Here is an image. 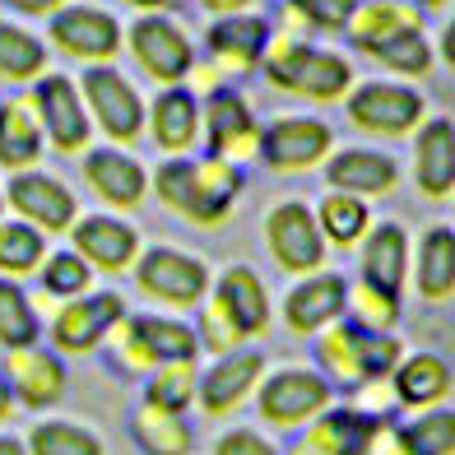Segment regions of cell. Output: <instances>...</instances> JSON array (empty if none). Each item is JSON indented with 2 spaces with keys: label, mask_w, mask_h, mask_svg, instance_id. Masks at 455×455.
<instances>
[{
  "label": "cell",
  "mask_w": 455,
  "mask_h": 455,
  "mask_svg": "<svg viewBox=\"0 0 455 455\" xmlns=\"http://www.w3.org/2000/svg\"><path fill=\"white\" fill-rule=\"evenodd\" d=\"M154 196L163 200V210L177 214L181 223L196 228H219L233 219L237 196H242V168L237 163H223L214 154H172L168 163H158L154 177Z\"/></svg>",
  "instance_id": "cell-1"
},
{
  "label": "cell",
  "mask_w": 455,
  "mask_h": 455,
  "mask_svg": "<svg viewBox=\"0 0 455 455\" xmlns=\"http://www.w3.org/2000/svg\"><path fill=\"white\" fill-rule=\"evenodd\" d=\"M260 70L279 93H298L312 102H335L354 84V70H348L344 56L321 52L312 43H298V37H270Z\"/></svg>",
  "instance_id": "cell-2"
},
{
  "label": "cell",
  "mask_w": 455,
  "mask_h": 455,
  "mask_svg": "<svg viewBox=\"0 0 455 455\" xmlns=\"http://www.w3.org/2000/svg\"><path fill=\"white\" fill-rule=\"evenodd\" d=\"M265 47H270V19L242 14V10L237 14H219L210 24V33H204L210 66L191 70V79L204 84V89H219V84H228V79H242V75L260 70ZM191 79H186V84H191Z\"/></svg>",
  "instance_id": "cell-3"
},
{
  "label": "cell",
  "mask_w": 455,
  "mask_h": 455,
  "mask_svg": "<svg viewBox=\"0 0 455 455\" xmlns=\"http://www.w3.org/2000/svg\"><path fill=\"white\" fill-rule=\"evenodd\" d=\"M316 354L339 386H363V381L386 377V371L400 363V344L390 335H381V330H371V325L339 321V325H325Z\"/></svg>",
  "instance_id": "cell-4"
},
{
  "label": "cell",
  "mask_w": 455,
  "mask_h": 455,
  "mask_svg": "<svg viewBox=\"0 0 455 455\" xmlns=\"http://www.w3.org/2000/svg\"><path fill=\"white\" fill-rule=\"evenodd\" d=\"M79 98L89 108L93 131L108 135V144H135L144 135V98L116 66H89L79 75Z\"/></svg>",
  "instance_id": "cell-5"
},
{
  "label": "cell",
  "mask_w": 455,
  "mask_h": 455,
  "mask_svg": "<svg viewBox=\"0 0 455 455\" xmlns=\"http://www.w3.org/2000/svg\"><path fill=\"white\" fill-rule=\"evenodd\" d=\"M126 43H131V56H135V66L158 79V84H186L196 70V47H191V33H186L177 19H168L163 10H144L131 33H126Z\"/></svg>",
  "instance_id": "cell-6"
},
{
  "label": "cell",
  "mask_w": 455,
  "mask_h": 455,
  "mask_svg": "<svg viewBox=\"0 0 455 455\" xmlns=\"http://www.w3.org/2000/svg\"><path fill=\"white\" fill-rule=\"evenodd\" d=\"M200 140L223 163H251L260 149V121L233 84H219L200 98Z\"/></svg>",
  "instance_id": "cell-7"
},
{
  "label": "cell",
  "mask_w": 455,
  "mask_h": 455,
  "mask_svg": "<svg viewBox=\"0 0 455 455\" xmlns=\"http://www.w3.org/2000/svg\"><path fill=\"white\" fill-rule=\"evenodd\" d=\"M121 37L126 33H121L116 14L98 5H70L66 0L56 14H47V43L79 66H112L121 56Z\"/></svg>",
  "instance_id": "cell-8"
},
{
  "label": "cell",
  "mask_w": 455,
  "mask_h": 455,
  "mask_svg": "<svg viewBox=\"0 0 455 455\" xmlns=\"http://www.w3.org/2000/svg\"><path fill=\"white\" fill-rule=\"evenodd\" d=\"M135 283L144 298L168 302V307H200L210 293V265L191 251H177V246H149V251L135 256Z\"/></svg>",
  "instance_id": "cell-9"
},
{
  "label": "cell",
  "mask_w": 455,
  "mask_h": 455,
  "mask_svg": "<svg viewBox=\"0 0 455 455\" xmlns=\"http://www.w3.org/2000/svg\"><path fill=\"white\" fill-rule=\"evenodd\" d=\"M112 335H116L121 367H131V371H149L154 363H172V358H196L200 354L196 325L168 321V316H131L126 312L112 325Z\"/></svg>",
  "instance_id": "cell-10"
},
{
  "label": "cell",
  "mask_w": 455,
  "mask_h": 455,
  "mask_svg": "<svg viewBox=\"0 0 455 455\" xmlns=\"http://www.w3.org/2000/svg\"><path fill=\"white\" fill-rule=\"evenodd\" d=\"M33 108H37V121H43V135L56 154H84L89 140H93V121H89V108L79 98V84L70 75H37L33 79Z\"/></svg>",
  "instance_id": "cell-11"
},
{
  "label": "cell",
  "mask_w": 455,
  "mask_h": 455,
  "mask_svg": "<svg viewBox=\"0 0 455 455\" xmlns=\"http://www.w3.org/2000/svg\"><path fill=\"white\" fill-rule=\"evenodd\" d=\"M330 144H335V135H330L321 116H275L270 126H260L256 158L275 177H293V172H307L316 163H325Z\"/></svg>",
  "instance_id": "cell-12"
},
{
  "label": "cell",
  "mask_w": 455,
  "mask_h": 455,
  "mask_svg": "<svg viewBox=\"0 0 455 455\" xmlns=\"http://www.w3.org/2000/svg\"><path fill=\"white\" fill-rule=\"evenodd\" d=\"M5 204L14 210V219L33 223L37 233H70V223L79 219V200L60 177L24 168L14 172L5 186Z\"/></svg>",
  "instance_id": "cell-13"
},
{
  "label": "cell",
  "mask_w": 455,
  "mask_h": 455,
  "mask_svg": "<svg viewBox=\"0 0 455 455\" xmlns=\"http://www.w3.org/2000/svg\"><path fill=\"white\" fill-rule=\"evenodd\" d=\"M265 242H270V256L283 265L288 275H312V270H321V260H325L321 223H316V214L307 210L302 200L275 204L270 219H265Z\"/></svg>",
  "instance_id": "cell-14"
},
{
  "label": "cell",
  "mask_w": 455,
  "mask_h": 455,
  "mask_svg": "<svg viewBox=\"0 0 455 455\" xmlns=\"http://www.w3.org/2000/svg\"><path fill=\"white\" fill-rule=\"evenodd\" d=\"M121 316H126V298L121 293H79L56 312L52 344L60 354H93V348L112 335V325Z\"/></svg>",
  "instance_id": "cell-15"
},
{
  "label": "cell",
  "mask_w": 455,
  "mask_h": 455,
  "mask_svg": "<svg viewBox=\"0 0 455 455\" xmlns=\"http://www.w3.org/2000/svg\"><path fill=\"white\" fill-rule=\"evenodd\" d=\"M84 186L108 200L112 210H135V204L149 196V172L135 154H126L121 144H108V149H84Z\"/></svg>",
  "instance_id": "cell-16"
},
{
  "label": "cell",
  "mask_w": 455,
  "mask_h": 455,
  "mask_svg": "<svg viewBox=\"0 0 455 455\" xmlns=\"http://www.w3.org/2000/svg\"><path fill=\"white\" fill-rule=\"evenodd\" d=\"M325 404H330V381L316 377V371H307V367H283L260 386V419L279 423V427L307 423Z\"/></svg>",
  "instance_id": "cell-17"
},
{
  "label": "cell",
  "mask_w": 455,
  "mask_h": 455,
  "mask_svg": "<svg viewBox=\"0 0 455 455\" xmlns=\"http://www.w3.org/2000/svg\"><path fill=\"white\" fill-rule=\"evenodd\" d=\"M70 246L84 256L93 270L102 275H121L131 270L135 256H140V233L126 219H112V214H84L70 223Z\"/></svg>",
  "instance_id": "cell-18"
},
{
  "label": "cell",
  "mask_w": 455,
  "mask_h": 455,
  "mask_svg": "<svg viewBox=\"0 0 455 455\" xmlns=\"http://www.w3.org/2000/svg\"><path fill=\"white\" fill-rule=\"evenodd\" d=\"M423 98L400 84H363L348 93V121L371 135H404L419 126Z\"/></svg>",
  "instance_id": "cell-19"
},
{
  "label": "cell",
  "mask_w": 455,
  "mask_h": 455,
  "mask_svg": "<svg viewBox=\"0 0 455 455\" xmlns=\"http://www.w3.org/2000/svg\"><path fill=\"white\" fill-rule=\"evenodd\" d=\"M204 298L237 325L242 339L265 335V325H270V298H265V283H260V275L251 270V265H228V270L210 283Z\"/></svg>",
  "instance_id": "cell-20"
},
{
  "label": "cell",
  "mask_w": 455,
  "mask_h": 455,
  "mask_svg": "<svg viewBox=\"0 0 455 455\" xmlns=\"http://www.w3.org/2000/svg\"><path fill=\"white\" fill-rule=\"evenodd\" d=\"M260 367H265V358L256 348H228V354H219V363L196 381L200 409L214 413V419L219 413H233L246 395H251V386L260 381Z\"/></svg>",
  "instance_id": "cell-21"
},
{
  "label": "cell",
  "mask_w": 455,
  "mask_h": 455,
  "mask_svg": "<svg viewBox=\"0 0 455 455\" xmlns=\"http://www.w3.org/2000/svg\"><path fill=\"white\" fill-rule=\"evenodd\" d=\"M144 121H149V140L158 144L163 154H191L196 140H200V98L191 84H168L154 108L144 112Z\"/></svg>",
  "instance_id": "cell-22"
},
{
  "label": "cell",
  "mask_w": 455,
  "mask_h": 455,
  "mask_svg": "<svg viewBox=\"0 0 455 455\" xmlns=\"http://www.w3.org/2000/svg\"><path fill=\"white\" fill-rule=\"evenodd\" d=\"M5 381L14 390V400H24L28 409H47L66 395V363L37 344H24V348H10Z\"/></svg>",
  "instance_id": "cell-23"
},
{
  "label": "cell",
  "mask_w": 455,
  "mask_h": 455,
  "mask_svg": "<svg viewBox=\"0 0 455 455\" xmlns=\"http://www.w3.org/2000/svg\"><path fill=\"white\" fill-rule=\"evenodd\" d=\"M348 312V283L339 275H312L298 288H288L283 298V321L298 335H316L330 321H339Z\"/></svg>",
  "instance_id": "cell-24"
},
{
  "label": "cell",
  "mask_w": 455,
  "mask_h": 455,
  "mask_svg": "<svg viewBox=\"0 0 455 455\" xmlns=\"http://www.w3.org/2000/svg\"><path fill=\"white\" fill-rule=\"evenodd\" d=\"M47 135L43 121H37V108L28 93H14L0 102V168L5 172H24L33 163H43Z\"/></svg>",
  "instance_id": "cell-25"
},
{
  "label": "cell",
  "mask_w": 455,
  "mask_h": 455,
  "mask_svg": "<svg viewBox=\"0 0 455 455\" xmlns=\"http://www.w3.org/2000/svg\"><path fill=\"white\" fill-rule=\"evenodd\" d=\"M413 158H419V191L427 200H442L455 191V126L451 121H427L419 131V144H413Z\"/></svg>",
  "instance_id": "cell-26"
},
{
  "label": "cell",
  "mask_w": 455,
  "mask_h": 455,
  "mask_svg": "<svg viewBox=\"0 0 455 455\" xmlns=\"http://www.w3.org/2000/svg\"><path fill=\"white\" fill-rule=\"evenodd\" d=\"M325 181L330 191H348V196H381L400 181L395 158L371 154V149H344L325 163Z\"/></svg>",
  "instance_id": "cell-27"
},
{
  "label": "cell",
  "mask_w": 455,
  "mask_h": 455,
  "mask_svg": "<svg viewBox=\"0 0 455 455\" xmlns=\"http://www.w3.org/2000/svg\"><path fill=\"white\" fill-rule=\"evenodd\" d=\"M404 265H409V242L400 223H377L363 246V283L377 293L400 302V283H404Z\"/></svg>",
  "instance_id": "cell-28"
},
{
  "label": "cell",
  "mask_w": 455,
  "mask_h": 455,
  "mask_svg": "<svg viewBox=\"0 0 455 455\" xmlns=\"http://www.w3.org/2000/svg\"><path fill=\"white\" fill-rule=\"evenodd\" d=\"M371 427H377V423L363 419V413L335 409V413H325V419H316L312 427H307L288 455H363Z\"/></svg>",
  "instance_id": "cell-29"
},
{
  "label": "cell",
  "mask_w": 455,
  "mask_h": 455,
  "mask_svg": "<svg viewBox=\"0 0 455 455\" xmlns=\"http://www.w3.org/2000/svg\"><path fill=\"white\" fill-rule=\"evenodd\" d=\"M344 28H348V37H354V47L371 56L377 47H386L390 37L419 28V14H413L409 5H395V0H367V5H358L354 14H348Z\"/></svg>",
  "instance_id": "cell-30"
},
{
  "label": "cell",
  "mask_w": 455,
  "mask_h": 455,
  "mask_svg": "<svg viewBox=\"0 0 455 455\" xmlns=\"http://www.w3.org/2000/svg\"><path fill=\"white\" fill-rule=\"evenodd\" d=\"M47 43L24 24L0 19V84H33L37 75H47Z\"/></svg>",
  "instance_id": "cell-31"
},
{
  "label": "cell",
  "mask_w": 455,
  "mask_h": 455,
  "mask_svg": "<svg viewBox=\"0 0 455 455\" xmlns=\"http://www.w3.org/2000/svg\"><path fill=\"white\" fill-rule=\"evenodd\" d=\"M419 293L442 302L455 293V233L451 228H427L419 246Z\"/></svg>",
  "instance_id": "cell-32"
},
{
  "label": "cell",
  "mask_w": 455,
  "mask_h": 455,
  "mask_svg": "<svg viewBox=\"0 0 455 455\" xmlns=\"http://www.w3.org/2000/svg\"><path fill=\"white\" fill-rule=\"evenodd\" d=\"M131 427H135L140 451H149V455H186L191 451V427H186L181 413H172V409L140 404Z\"/></svg>",
  "instance_id": "cell-33"
},
{
  "label": "cell",
  "mask_w": 455,
  "mask_h": 455,
  "mask_svg": "<svg viewBox=\"0 0 455 455\" xmlns=\"http://www.w3.org/2000/svg\"><path fill=\"white\" fill-rule=\"evenodd\" d=\"M47 256V233L24 219H0V275H28Z\"/></svg>",
  "instance_id": "cell-34"
},
{
  "label": "cell",
  "mask_w": 455,
  "mask_h": 455,
  "mask_svg": "<svg viewBox=\"0 0 455 455\" xmlns=\"http://www.w3.org/2000/svg\"><path fill=\"white\" fill-rule=\"evenodd\" d=\"M196 358H172V363H154L149 367V390H144V404L172 409L181 413L196 400Z\"/></svg>",
  "instance_id": "cell-35"
},
{
  "label": "cell",
  "mask_w": 455,
  "mask_h": 455,
  "mask_svg": "<svg viewBox=\"0 0 455 455\" xmlns=\"http://www.w3.org/2000/svg\"><path fill=\"white\" fill-rule=\"evenodd\" d=\"M37 279H43V293L70 302L79 293H89L93 283V265L75 251V246H66V251H47L43 265H37Z\"/></svg>",
  "instance_id": "cell-36"
},
{
  "label": "cell",
  "mask_w": 455,
  "mask_h": 455,
  "mask_svg": "<svg viewBox=\"0 0 455 455\" xmlns=\"http://www.w3.org/2000/svg\"><path fill=\"white\" fill-rule=\"evenodd\" d=\"M316 223H321V237L335 242V246H354L363 233H367V204L348 191H330L316 210Z\"/></svg>",
  "instance_id": "cell-37"
},
{
  "label": "cell",
  "mask_w": 455,
  "mask_h": 455,
  "mask_svg": "<svg viewBox=\"0 0 455 455\" xmlns=\"http://www.w3.org/2000/svg\"><path fill=\"white\" fill-rule=\"evenodd\" d=\"M446 386H451V371H446L442 358H432V354L409 358L395 371V390H400L404 404H432V400L446 395Z\"/></svg>",
  "instance_id": "cell-38"
},
{
  "label": "cell",
  "mask_w": 455,
  "mask_h": 455,
  "mask_svg": "<svg viewBox=\"0 0 455 455\" xmlns=\"http://www.w3.org/2000/svg\"><path fill=\"white\" fill-rule=\"evenodd\" d=\"M37 312L28 293L19 288L14 279H0V344L5 348H24V344H37Z\"/></svg>",
  "instance_id": "cell-39"
},
{
  "label": "cell",
  "mask_w": 455,
  "mask_h": 455,
  "mask_svg": "<svg viewBox=\"0 0 455 455\" xmlns=\"http://www.w3.org/2000/svg\"><path fill=\"white\" fill-rule=\"evenodd\" d=\"M28 451L33 455H102V442L89 427L52 419V423H37L28 432Z\"/></svg>",
  "instance_id": "cell-40"
},
{
  "label": "cell",
  "mask_w": 455,
  "mask_h": 455,
  "mask_svg": "<svg viewBox=\"0 0 455 455\" xmlns=\"http://www.w3.org/2000/svg\"><path fill=\"white\" fill-rule=\"evenodd\" d=\"M371 56H377L381 66L400 70V75H423V70L432 66V47H427L423 28H413V33H400V37H390V43H386V47H377Z\"/></svg>",
  "instance_id": "cell-41"
},
{
  "label": "cell",
  "mask_w": 455,
  "mask_h": 455,
  "mask_svg": "<svg viewBox=\"0 0 455 455\" xmlns=\"http://www.w3.org/2000/svg\"><path fill=\"white\" fill-rule=\"evenodd\" d=\"M354 10H358V0H288L283 5V14L307 28H344Z\"/></svg>",
  "instance_id": "cell-42"
},
{
  "label": "cell",
  "mask_w": 455,
  "mask_h": 455,
  "mask_svg": "<svg viewBox=\"0 0 455 455\" xmlns=\"http://www.w3.org/2000/svg\"><path fill=\"white\" fill-rule=\"evenodd\" d=\"M214 455H279V451H275L270 442H260L256 432H246V427H237V432H228V437H219Z\"/></svg>",
  "instance_id": "cell-43"
},
{
  "label": "cell",
  "mask_w": 455,
  "mask_h": 455,
  "mask_svg": "<svg viewBox=\"0 0 455 455\" xmlns=\"http://www.w3.org/2000/svg\"><path fill=\"white\" fill-rule=\"evenodd\" d=\"M5 10H14V14H56L66 0H0Z\"/></svg>",
  "instance_id": "cell-44"
},
{
  "label": "cell",
  "mask_w": 455,
  "mask_h": 455,
  "mask_svg": "<svg viewBox=\"0 0 455 455\" xmlns=\"http://www.w3.org/2000/svg\"><path fill=\"white\" fill-rule=\"evenodd\" d=\"M200 5L210 10V14H237V10L251 5V0H200Z\"/></svg>",
  "instance_id": "cell-45"
},
{
  "label": "cell",
  "mask_w": 455,
  "mask_h": 455,
  "mask_svg": "<svg viewBox=\"0 0 455 455\" xmlns=\"http://www.w3.org/2000/svg\"><path fill=\"white\" fill-rule=\"evenodd\" d=\"M442 56H446V66H455V19H451L446 33H442Z\"/></svg>",
  "instance_id": "cell-46"
},
{
  "label": "cell",
  "mask_w": 455,
  "mask_h": 455,
  "mask_svg": "<svg viewBox=\"0 0 455 455\" xmlns=\"http://www.w3.org/2000/svg\"><path fill=\"white\" fill-rule=\"evenodd\" d=\"M10 409H14V390H10V381L0 377V423L10 419Z\"/></svg>",
  "instance_id": "cell-47"
},
{
  "label": "cell",
  "mask_w": 455,
  "mask_h": 455,
  "mask_svg": "<svg viewBox=\"0 0 455 455\" xmlns=\"http://www.w3.org/2000/svg\"><path fill=\"white\" fill-rule=\"evenodd\" d=\"M0 455H28L24 442H14V437H0Z\"/></svg>",
  "instance_id": "cell-48"
},
{
  "label": "cell",
  "mask_w": 455,
  "mask_h": 455,
  "mask_svg": "<svg viewBox=\"0 0 455 455\" xmlns=\"http://www.w3.org/2000/svg\"><path fill=\"white\" fill-rule=\"evenodd\" d=\"M121 5H135V10H163V0H121Z\"/></svg>",
  "instance_id": "cell-49"
},
{
  "label": "cell",
  "mask_w": 455,
  "mask_h": 455,
  "mask_svg": "<svg viewBox=\"0 0 455 455\" xmlns=\"http://www.w3.org/2000/svg\"><path fill=\"white\" fill-rule=\"evenodd\" d=\"M186 5V0H163V10H181Z\"/></svg>",
  "instance_id": "cell-50"
},
{
  "label": "cell",
  "mask_w": 455,
  "mask_h": 455,
  "mask_svg": "<svg viewBox=\"0 0 455 455\" xmlns=\"http://www.w3.org/2000/svg\"><path fill=\"white\" fill-rule=\"evenodd\" d=\"M419 5H442V0H419Z\"/></svg>",
  "instance_id": "cell-51"
},
{
  "label": "cell",
  "mask_w": 455,
  "mask_h": 455,
  "mask_svg": "<svg viewBox=\"0 0 455 455\" xmlns=\"http://www.w3.org/2000/svg\"><path fill=\"white\" fill-rule=\"evenodd\" d=\"M0 214H5V191H0Z\"/></svg>",
  "instance_id": "cell-52"
}]
</instances>
